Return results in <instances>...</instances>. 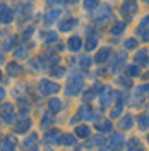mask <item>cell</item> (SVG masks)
<instances>
[{"label":"cell","mask_w":149,"mask_h":151,"mask_svg":"<svg viewBox=\"0 0 149 151\" xmlns=\"http://www.w3.org/2000/svg\"><path fill=\"white\" fill-rule=\"evenodd\" d=\"M84 91V77L81 74H72L67 81V96H77Z\"/></svg>","instance_id":"1"},{"label":"cell","mask_w":149,"mask_h":151,"mask_svg":"<svg viewBox=\"0 0 149 151\" xmlns=\"http://www.w3.org/2000/svg\"><path fill=\"white\" fill-rule=\"evenodd\" d=\"M137 0H123V4L120 5V14L123 16V21L125 22H129L134 19V16L137 14Z\"/></svg>","instance_id":"2"},{"label":"cell","mask_w":149,"mask_h":151,"mask_svg":"<svg viewBox=\"0 0 149 151\" xmlns=\"http://www.w3.org/2000/svg\"><path fill=\"white\" fill-rule=\"evenodd\" d=\"M60 89V86L57 84L55 81H50V79H41L38 83V93L45 94V96H52V94H57Z\"/></svg>","instance_id":"3"},{"label":"cell","mask_w":149,"mask_h":151,"mask_svg":"<svg viewBox=\"0 0 149 151\" xmlns=\"http://www.w3.org/2000/svg\"><path fill=\"white\" fill-rule=\"evenodd\" d=\"M0 117L5 124L14 125V122L17 120L16 117V110H14V103H2L0 105Z\"/></svg>","instance_id":"4"},{"label":"cell","mask_w":149,"mask_h":151,"mask_svg":"<svg viewBox=\"0 0 149 151\" xmlns=\"http://www.w3.org/2000/svg\"><path fill=\"white\" fill-rule=\"evenodd\" d=\"M112 17H113V10L110 5H100L94 10V22H98V24H105Z\"/></svg>","instance_id":"5"},{"label":"cell","mask_w":149,"mask_h":151,"mask_svg":"<svg viewBox=\"0 0 149 151\" xmlns=\"http://www.w3.org/2000/svg\"><path fill=\"white\" fill-rule=\"evenodd\" d=\"M125 142H127L125 136L120 134V132H115V134L110 136V139H108V142H106V148H108L110 151H122L123 146H125Z\"/></svg>","instance_id":"6"},{"label":"cell","mask_w":149,"mask_h":151,"mask_svg":"<svg viewBox=\"0 0 149 151\" xmlns=\"http://www.w3.org/2000/svg\"><path fill=\"white\" fill-rule=\"evenodd\" d=\"M62 134L64 132L60 131V129H50V131L45 132L43 141L48 146H57V144H60V141H62Z\"/></svg>","instance_id":"7"},{"label":"cell","mask_w":149,"mask_h":151,"mask_svg":"<svg viewBox=\"0 0 149 151\" xmlns=\"http://www.w3.org/2000/svg\"><path fill=\"white\" fill-rule=\"evenodd\" d=\"M31 127H33V120H31L29 117H26V115L17 117V120L14 122V132H17V134H24V132H28Z\"/></svg>","instance_id":"8"},{"label":"cell","mask_w":149,"mask_h":151,"mask_svg":"<svg viewBox=\"0 0 149 151\" xmlns=\"http://www.w3.org/2000/svg\"><path fill=\"white\" fill-rule=\"evenodd\" d=\"M98 98H100V105H101V108H106V106H110L113 103V100H115V93H113L112 88H108V86H103L101 93L98 94Z\"/></svg>","instance_id":"9"},{"label":"cell","mask_w":149,"mask_h":151,"mask_svg":"<svg viewBox=\"0 0 149 151\" xmlns=\"http://www.w3.org/2000/svg\"><path fill=\"white\" fill-rule=\"evenodd\" d=\"M125 94L122 93H117V105H115V108H113L112 112H110V117L112 119H117V117H120L122 112H123V106H125Z\"/></svg>","instance_id":"10"},{"label":"cell","mask_w":149,"mask_h":151,"mask_svg":"<svg viewBox=\"0 0 149 151\" xmlns=\"http://www.w3.org/2000/svg\"><path fill=\"white\" fill-rule=\"evenodd\" d=\"M93 113H94V110L91 108V105L89 103H82L81 106H79V110H77V115H75V119L72 120V124H75L77 122V119H93Z\"/></svg>","instance_id":"11"},{"label":"cell","mask_w":149,"mask_h":151,"mask_svg":"<svg viewBox=\"0 0 149 151\" xmlns=\"http://www.w3.org/2000/svg\"><path fill=\"white\" fill-rule=\"evenodd\" d=\"M110 57H112V48L103 47V48H100V52L96 53V57L93 58V62L98 64V65H101V64H105V62H110Z\"/></svg>","instance_id":"12"},{"label":"cell","mask_w":149,"mask_h":151,"mask_svg":"<svg viewBox=\"0 0 149 151\" xmlns=\"http://www.w3.org/2000/svg\"><path fill=\"white\" fill-rule=\"evenodd\" d=\"M134 62H135V65H142L146 67L149 65V50L148 48H140V50H137V53L134 55Z\"/></svg>","instance_id":"13"},{"label":"cell","mask_w":149,"mask_h":151,"mask_svg":"<svg viewBox=\"0 0 149 151\" xmlns=\"http://www.w3.org/2000/svg\"><path fill=\"white\" fill-rule=\"evenodd\" d=\"M101 89H103V86L100 84V83H98V84H94V86H91L89 89H84V91H82V98H84V101H86V103H89V101H91L93 98H96L98 94L101 93Z\"/></svg>","instance_id":"14"},{"label":"cell","mask_w":149,"mask_h":151,"mask_svg":"<svg viewBox=\"0 0 149 151\" xmlns=\"http://www.w3.org/2000/svg\"><path fill=\"white\" fill-rule=\"evenodd\" d=\"M14 21V10L7 7L5 4H2L0 5V22H4V24H9Z\"/></svg>","instance_id":"15"},{"label":"cell","mask_w":149,"mask_h":151,"mask_svg":"<svg viewBox=\"0 0 149 151\" xmlns=\"http://www.w3.org/2000/svg\"><path fill=\"white\" fill-rule=\"evenodd\" d=\"M38 134L36 132H33V134H29L28 137L22 141V148L24 150H29V151H36V148H38Z\"/></svg>","instance_id":"16"},{"label":"cell","mask_w":149,"mask_h":151,"mask_svg":"<svg viewBox=\"0 0 149 151\" xmlns=\"http://www.w3.org/2000/svg\"><path fill=\"white\" fill-rule=\"evenodd\" d=\"M75 26H77V19L75 17H65L64 21L58 22V29H60L62 33H69V31H72Z\"/></svg>","instance_id":"17"},{"label":"cell","mask_w":149,"mask_h":151,"mask_svg":"<svg viewBox=\"0 0 149 151\" xmlns=\"http://www.w3.org/2000/svg\"><path fill=\"white\" fill-rule=\"evenodd\" d=\"M16 150V137L9 134L0 141V151H14Z\"/></svg>","instance_id":"18"},{"label":"cell","mask_w":149,"mask_h":151,"mask_svg":"<svg viewBox=\"0 0 149 151\" xmlns=\"http://www.w3.org/2000/svg\"><path fill=\"white\" fill-rule=\"evenodd\" d=\"M67 48L70 50V52H79L81 48H82V38L74 35V36H70L67 40Z\"/></svg>","instance_id":"19"},{"label":"cell","mask_w":149,"mask_h":151,"mask_svg":"<svg viewBox=\"0 0 149 151\" xmlns=\"http://www.w3.org/2000/svg\"><path fill=\"white\" fill-rule=\"evenodd\" d=\"M134 120H135V117H134L132 113H125V115H122L120 129L122 131H130L132 127H134Z\"/></svg>","instance_id":"20"},{"label":"cell","mask_w":149,"mask_h":151,"mask_svg":"<svg viewBox=\"0 0 149 151\" xmlns=\"http://www.w3.org/2000/svg\"><path fill=\"white\" fill-rule=\"evenodd\" d=\"M125 29H127V22L125 21H115L113 26L110 28V35L112 36H120V35L125 33Z\"/></svg>","instance_id":"21"},{"label":"cell","mask_w":149,"mask_h":151,"mask_svg":"<svg viewBox=\"0 0 149 151\" xmlns=\"http://www.w3.org/2000/svg\"><path fill=\"white\" fill-rule=\"evenodd\" d=\"M135 122H137V127H139L140 131H148L149 129V112L139 113L135 117Z\"/></svg>","instance_id":"22"},{"label":"cell","mask_w":149,"mask_h":151,"mask_svg":"<svg viewBox=\"0 0 149 151\" xmlns=\"http://www.w3.org/2000/svg\"><path fill=\"white\" fill-rule=\"evenodd\" d=\"M84 48L87 50V52H93L98 48V36L94 35V33H89L87 38H86V41H84Z\"/></svg>","instance_id":"23"},{"label":"cell","mask_w":149,"mask_h":151,"mask_svg":"<svg viewBox=\"0 0 149 151\" xmlns=\"http://www.w3.org/2000/svg\"><path fill=\"white\" fill-rule=\"evenodd\" d=\"M74 136H75V137L87 139V137L91 136V127H89V125H86V124H81V125H77V127H75Z\"/></svg>","instance_id":"24"},{"label":"cell","mask_w":149,"mask_h":151,"mask_svg":"<svg viewBox=\"0 0 149 151\" xmlns=\"http://www.w3.org/2000/svg\"><path fill=\"white\" fill-rule=\"evenodd\" d=\"M7 72L10 76H22L24 74V67L21 65L19 62H9L7 64Z\"/></svg>","instance_id":"25"},{"label":"cell","mask_w":149,"mask_h":151,"mask_svg":"<svg viewBox=\"0 0 149 151\" xmlns=\"http://www.w3.org/2000/svg\"><path fill=\"white\" fill-rule=\"evenodd\" d=\"M125 148H127V151H146V150H144V146H142V142H140L137 137L129 139L127 144H125Z\"/></svg>","instance_id":"26"},{"label":"cell","mask_w":149,"mask_h":151,"mask_svg":"<svg viewBox=\"0 0 149 151\" xmlns=\"http://www.w3.org/2000/svg\"><path fill=\"white\" fill-rule=\"evenodd\" d=\"M62 108H64V101L58 100V98H52L48 101V110H50V113H58Z\"/></svg>","instance_id":"27"},{"label":"cell","mask_w":149,"mask_h":151,"mask_svg":"<svg viewBox=\"0 0 149 151\" xmlns=\"http://www.w3.org/2000/svg\"><path fill=\"white\" fill-rule=\"evenodd\" d=\"M58 17H60V10L58 9H50L47 14H45V22H47V24H53Z\"/></svg>","instance_id":"28"},{"label":"cell","mask_w":149,"mask_h":151,"mask_svg":"<svg viewBox=\"0 0 149 151\" xmlns=\"http://www.w3.org/2000/svg\"><path fill=\"white\" fill-rule=\"evenodd\" d=\"M53 122H55V119H53L52 115H45V117L41 119V122H39V129H41V131H50V127L53 125Z\"/></svg>","instance_id":"29"},{"label":"cell","mask_w":149,"mask_h":151,"mask_svg":"<svg viewBox=\"0 0 149 151\" xmlns=\"http://www.w3.org/2000/svg\"><path fill=\"white\" fill-rule=\"evenodd\" d=\"M43 41L47 45H55V43H58V35L53 33V31H48V33H45V36H43Z\"/></svg>","instance_id":"30"},{"label":"cell","mask_w":149,"mask_h":151,"mask_svg":"<svg viewBox=\"0 0 149 151\" xmlns=\"http://www.w3.org/2000/svg\"><path fill=\"white\" fill-rule=\"evenodd\" d=\"M96 131L110 132V131H112V122H110V120H100V122L96 124Z\"/></svg>","instance_id":"31"},{"label":"cell","mask_w":149,"mask_h":151,"mask_svg":"<svg viewBox=\"0 0 149 151\" xmlns=\"http://www.w3.org/2000/svg\"><path fill=\"white\" fill-rule=\"evenodd\" d=\"M62 146H74L75 144V136L74 134H62Z\"/></svg>","instance_id":"32"},{"label":"cell","mask_w":149,"mask_h":151,"mask_svg":"<svg viewBox=\"0 0 149 151\" xmlns=\"http://www.w3.org/2000/svg\"><path fill=\"white\" fill-rule=\"evenodd\" d=\"M16 41H17V36L10 35V36L4 41V52H9V50H12V48L16 47Z\"/></svg>","instance_id":"33"},{"label":"cell","mask_w":149,"mask_h":151,"mask_svg":"<svg viewBox=\"0 0 149 151\" xmlns=\"http://www.w3.org/2000/svg\"><path fill=\"white\" fill-rule=\"evenodd\" d=\"M82 7H84V10H96L98 7H100V2L98 0H84L82 2Z\"/></svg>","instance_id":"34"},{"label":"cell","mask_w":149,"mask_h":151,"mask_svg":"<svg viewBox=\"0 0 149 151\" xmlns=\"http://www.w3.org/2000/svg\"><path fill=\"white\" fill-rule=\"evenodd\" d=\"M137 47H139L137 38H127V40L123 41V48H125V50H135Z\"/></svg>","instance_id":"35"},{"label":"cell","mask_w":149,"mask_h":151,"mask_svg":"<svg viewBox=\"0 0 149 151\" xmlns=\"http://www.w3.org/2000/svg\"><path fill=\"white\" fill-rule=\"evenodd\" d=\"M14 55L17 57V58H28V48H26V45H21V47L16 48Z\"/></svg>","instance_id":"36"},{"label":"cell","mask_w":149,"mask_h":151,"mask_svg":"<svg viewBox=\"0 0 149 151\" xmlns=\"http://www.w3.org/2000/svg\"><path fill=\"white\" fill-rule=\"evenodd\" d=\"M125 62V55L123 53H118L115 57V62H112V70H118V67Z\"/></svg>","instance_id":"37"},{"label":"cell","mask_w":149,"mask_h":151,"mask_svg":"<svg viewBox=\"0 0 149 151\" xmlns=\"http://www.w3.org/2000/svg\"><path fill=\"white\" fill-rule=\"evenodd\" d=\"M127 72H129V77H139L140 76V67L139 65H129V69H127Z\"/></svg>","instance_id":"38"},{"label":"cell","mask_w":149,"mask_h":151,"mask_svg":"<svg viewBox=\"0 0 149 151\" xmlns=\"http://www.w3.org/2000/svg\"><path fill=\"white\" fill-rule=\"evenodd\" d=\"M135 35H140V40L142 41H149V28H137Z\"/></svg>","instance_id":"39"},{"label":"cell","mask_w":149,"mask_h":151,"mask_svg":"<svg viewBox=\"0 0 149 151\" xmlns=\"http://www.w3.org/2000/svg\"><path fill=\"white\" fill-rule=\"evenodd\" d=\"M101 142H103V139L100 137V136H96V137H91V139L87 141V144H86V146H87V148H94V146H100Z\"/></svg>","instance_id":"40"},{"label":"cell","mask_w":149,"mask_h":151,"mask_svg":"<svg viewBox=\"0 0 149 151\" xmlns=\"http://www.w3.org/2000/svg\"><path fill=\"white\" fill-rule=\"evenodd\" d=\"M79 62H81V67H84V69H89V67H91V58H89L87 55L81 57V60H79Z\"/></svg>","instance_id":"41"},{"label":"cell","mask_w":149,"mask_h":151,"mask_svg":"<svg viewBox=\"0 0 149 151\" xmlns=\"http://www.w3.org/2000/svg\"><path fill=\"white\" fill-rule=\"evenodd\" d=\"M118 84L123 86V88H130L132 86V81L129 77H118Z\"/></svg>","instance_id":"42"},{"label":"cell","mask_w":149,"mask_h":151,"mask_svg":"<svg viewBox=\"0 0 149 151\" xmlns=\"http://www.w3.org/2000/svg\"><path fill=\"white\" fill-rule=\"evenodd\" d=\"M52 74L55 76V77H62V76L65 74V69H62V67H58V69H53V70H52Z\"/></svg>","instance_id":"43"},{"label":"cell","mask_w":149,"mask_h":151,"mask_svg":"<svg viewBox=\"0 0 149 151\" xmlns=\"http://www.w3.org/2000/svg\"><path fill=\"white\" fill-rule=\"evenodd\" d=\"M137 93L139 94H149V84H144V86H140V88H137Z\"/></svg>","instance_id":"44"},{"label":"cell","mask_w":149,"mask_h":151,"mask_svg":"<svg viewBox=\"0 0 149 151\" xmlns=\"http://www.w3.org/2000/svg\"><path fill=\"white\" fill-rule=\"evenodd\" d=\"M139 26H140V28H149V14L142 17V21H140V24H139Z\"/></svg>","instance_id":"45"},{"label":"cell","mask_w":149,"mask_h":151,"mask_svg":"<svg viewBox=\"0 0 149 151\" xmlns=\"http://www.w3.org/2000/svg\"><path fill=\"white\" fill-rule=\"evenodd\" d=\"M5 89H4V88H0V101H4V100H5Z\"/></svg>","instance_id":"46"},{"label":"cell","mask_w":149,"mask_h":151,"mask_svg":"<svg viewBox=\"0 0 149 151\" xmlns=\"http://www.w3.org/2000/svg\"><path fill=\"white\" fill-rule=\"evenodd\" d=\"M67 4H75V2H77V0H65Z\"/></svg>","instance_id":"47"},{"label":"cell","mask_w":149,"mask_h":151,"mask_svg":"<svg viewBox=\"0 0 149 151\" xmlns=\"http://www.w3.org/2000/svg\"><path fill=\"white\" fill-rule=\"evenodd\" d=\"M4 60H5V58H4V55H2V53H0V64H2Z\"/></svg>","instance_id":"48"},{"label":"cell","mask_w":149,"mask_h":151,"mask_svg":"<svg viewBox=\"0 0 149 151\" xmlns=\"http://www.w3.org/2000/svg\"><path fill=\"white\" fill-rule=\"evenodd\" d=\"M0 81H2V70H0Z\"/></svg>","instance_id":"49"},{"label":"cell","mask_w":149,"mask_h":151,"mask_svg":"<svg viewBox=\"0 0 149 151\" xmlns=\"http://www.w3.org/2000/svg\"><path fill=\"white\" fill-rule=\"evenodd\" d=\"M142 2H146V4H149V0H142Z\"/></svg>","instance_id":"50"},{"label":"cell","mask_w":149,"mask_h":151,"mask_svg":"<svg viewBox=\"0 0 149 151\" xmlns=\"http://www.w3.org/2000/svg\"><path fill=\"white\" fill-rule=\"evenodd\" d=\"M0 137H2V129H0Z\"/></svg>","instance_id":"51"},{"label":"cell","mask_w":149,"mask_h":151,"mask_svg":"<svg viewBox=\"0 0 149 151\" xmlns=\"http://www.w3.org/2000/svg\"><path fill=\"white\" fill-rule=\"evenodd\" d=\"M148 142H149V134H148Z\"/></svg>","instance_id":"52"},{"label":"cell","mask_w":149,"mask_h":151,"mask_svg":"<svg viewBox=\"0 0 149 151\" xmlns=\"http://www.w3.org/2000/svg\"><path fill=\"white\" fill-rule=\"evenodd\" d=\"M48 151H52V150H48Z\"/></svg>","instance_id":"53"}]
</instances>
